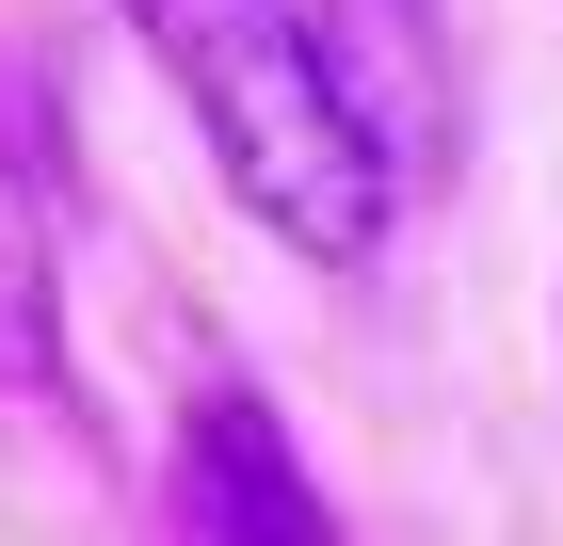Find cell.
I'll return each mask as SVG.
<instances>
[{"label":"cell","instance_id":"3957f363","mask_svg":"<svg viewBox=\"0 0 563 546\" xmlns=\"http://www.w3.org/2000/svg\"><path fill=\"white\" fill-rule=\"evenodd\" d=\"M434 16H451V0H306L339 97L371 113V145H387L402 177H419L434 145H467V129H451V48H434Z\"/></svg>","mask_w":563,"mask_h":546},{"label":"cell","instance_id":"7a4b0ae2","mask_svg":"<svg viewBox=\"0 0 563 546\" xmlns=\"http://www.w3.org/2000/svg\"><path fill=\"white\" fill-rule=\"evenodd\" d=\"M162 514H177V546H354L339 499H322V466L290 450V419H274L258 386H194L177 402Z\"/></svg>","mask_w":563,"mask_h":546},{"label":"cell","instance_id":"6da1fadb","mask_svg":"<svg viewBox=\"0 0 563 546\" xmlns=\"http://www.w3.org/2000/svg\"><path fill=\"white\" fill-rule=\"evenodd\" d=\"M113 16H130V48L162 65V97L194 113L210 177H225L290 257H322V274L387 257L402 161L371 145V113L339 97L322 33H306V0H113Z\"/></svg>","mask_w":563,"mask_h":546}]
</instances>
